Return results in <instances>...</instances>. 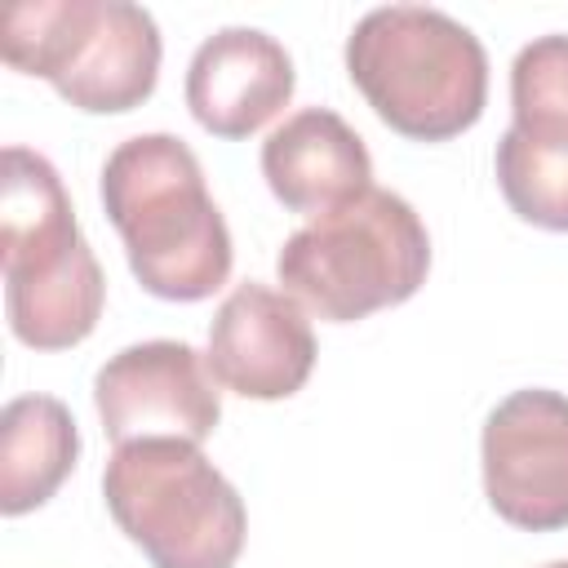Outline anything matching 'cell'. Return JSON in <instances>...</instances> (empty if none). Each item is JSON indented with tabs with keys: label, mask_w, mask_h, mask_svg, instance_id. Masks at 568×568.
<instances>
[{
	"label": "cell",
	"mask_w": 568,
	"mask_h": 568,
	"mask_svg": "<svg viewBox=\"0 0 568 568\" xmlns=\"http://www.w3.org/2000/svg\"><path fill=\"white\" fill-rule=\"evenodd\" d=\"M209 368L244 399H288L315 368V333L297 297L244 280L209 324Z\"/></svg>",
	"instance_id": "9c48e42d"
},
{
	"label": "cell",
	"mask_w": 568,
	"mask_h": 568,
	"mask_svg": "<svg viewBox=\"0 0 568 568\" xmlns=\"http://www.w3.org/2000/svg\"><path fill=\"white\" fill-rule=\"evenodd\" d=\"M541 568H568V559H555V564H541Z\"/></svg>",
	"instance_id": "9a60e30c"
},
{
	"label": "cell",
	"mask_w": 568,
	"mask_h": 568,
	"mask_svg": "<svg viewBox=\"0 0 568 568\" xmlns=\"http://www.w3.org/2000/svg\"><path fill=\"white\" fill-rule=\"evenodd\" d=\"M80 430L62 399L18 395L0 413V510L27 515L44 506L75 470Z\"/></svg>",
	"instance_id": "7c38bea8"
},
{
	"label": "cell",
	"mask_w": 568,
	"mask_h": 568,
	"mask_svg": "<svg viewBox=\"0 0 568 568\" xmlns=\"http://www.w3.org/2000/svg\"><path fill=\"white\" fill-rule=\"evenodd\" d=\"M102 209L133 280L164 302H204L231 275V231L195 151L173 133H138L102 164Z\"/></svg>",
	"instance_id": "6da1fadb"
},
{
	"label": "cell",
	"mask_w": 568,
	"mask_h": 568,
	"mask_svg": "<svg viewBox=\"0 0 568 568\" xmlns=\"http://www.w3.org/2000/svg\"><path fill=\"white\" fill-rule=\"evenodd\" d=\"M430 271V235L417 209L373 186L355 204L293 231L275 257L288 297L328 324H355L408 302Z\"/></svg>",
	"instance_id": "277c9868"
},
{
	"label": "cell",
	"mask_w": 568,
	"mask_h": 568,
	"mask_svg": "<svg viewBox=\"0 0 568 568\" xmlns=\"http://www.w3.org/2000/svg\"><path fill=\"white\" fill-rule=\"evenodd\" d=\"M346 75L377 120L413 142L466 133L488 102L479 36L426 4L368 9L346 36Z\"/></svg>",
	"instance_id": "3957f363"
},
{
	"label": "cell",
	"mask_w": 568,
	"mask_h": 568,
	"mask_svg": "<svg viewBox=\"0 0 568 568\" xmlns=\"http://www.w3.org/2000/svg\"><path fill=\"white\" fill-rule=\"evenodd\" d=\"M484 497L488 506L524 528H568V395L515 390L506 395L479 435Z\"/></svg>",
	"instance_id": "ba28073f"
},
{
	"label": "cell",
	"mask_w": 568,
	"mask_h": 568,
	"mask_svg": "<svg viewBox=\"0 0 568 568\" xmlns=\"http://www.w3.org/2000/svg\"><path fill=\"white\" fill-rule=\"evenodd\" d=\"M102 497L151 568H231L244 550V501L191 439L120 444L102 470Z\"/></svg>",
	"instance_id": "8992f818"
},
{
	"label": "cell",
	"mask_w": 568,
	"mask_h": 568,
	"mask_svg": "<svg viewBox=\"0 0 568 568\" xmlns=\"http://www.w3.org/2000/svg\"><path fill=\"white\" fill-rule=\"evenodd\" d=\"M0 53L89 115L133 111L160 80V27L129 0H18L0 18Z\"/></svg>",
	"instance_id": "5b68a950"
},
{
	"label": "cell",
	"mask_w": 568,
	"mask_h": 568,
	"mask_svg": "<svg viewBox=\"0 0 568 568\" xmlns=\"http://www.w3.org/2000/svg\"><path fill=\"white\" fill-rule=\"evenodd\" d=\"M493 169L515 217L568 231V124H510Z\"/></svg>",
	"instance_id": "4fadbf2b"
},
{
	"label": "cell",
	"mask_w": 568,
	"mask_h": 568,
	"mask_svg": "<svg viewBox=\"0 0 568 568\" xmlns=\"http://www.w3.org/2000/svg\"><path fill=\"white\" fill-rule=\"evenodd\" d=\"M93 404L106 439H191L204 444L222 417L217 377L191 342L155 337L115 351L93 377Z\"/></svg>",
	"instance_id": "52a82bcc"
},
{
	"label": "cell",
	"mask_w": 568,
	"mask_h": 568,
	"mask_svg": "<svg viewBox=\"0 0 568 568\" xmlns=\"http://www.w3.org/2000/svg\"><path fill=\"white\" fill-rule=\"evenodd\" d=\"M288 49L257 27L213 31L186 67V106L213 138H248L271 124L293 98Z\"/></svg>",
	"instance_id": "30bf717a"
},
{
	"label": "cell",
	"mask_w": 568,
	"mask_h": 568,
	"mask_svg": "<svg viewBox=\"0 0 568 568\" xmlns=\"http://www.w3.org/2000/svg\"><path fill=\"white\" fill-rule=\"evenodd\" d=\"M515 124H568V36H537L510 62Z\"/></svg>",
	"instance_id": "5bb4252c"
},
{
	"label": "cell",
	"mask_w": 568,
	"mask_h": 568,
	"mask_svg": "<svg viewBox=\"0 0 568 568\" xmlns=\"http://www.w3.org/2000/svg\"><path fill=\"white\" fill-rule=\"evenodd\" d=\"M262 178L288 213L315 222L373 191V160L337 111L302 106L262 142Z\"/></svg>",
	"instance_id": "8fae6325"
},
{
	"label": "cell",
	"mask_w": 568,
	"mask_h": 568,
	"mask_svg": "<svg viewBox=\"0 0 568 568\" xmlns=\"http://www.w3.org/2000/svg\"><path fill=\"white\" fill-rule=\"evenodd\" d=\"M4 311L22 346H80L102 315L106 275L75 226L58 169L31 146H4L0 169Z\"/></svg>",
	"instance_id": "7a4b0ae2"
}]
</instances>
